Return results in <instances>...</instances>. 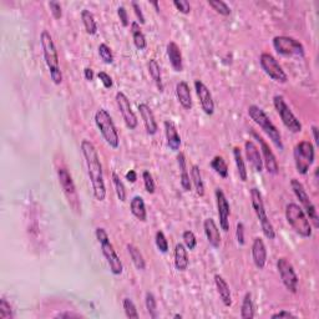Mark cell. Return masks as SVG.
Instances as JSON below:
<instances>
[{
    "label": "cell",
    "mask_w": 319,
    "mask_h": 319,
    "mask_svg": "<svg viewBox=\"0 0 319 319\" xmlns=\"http://www.w3.org/2000/svg\"><path fill=\"white\" fill-rule=\"evenodd\" d=\"M81 152L85 159L88 166V174L90 177L92 191L97 201H104L106 197V187H105L104 174H102V165L100 162V157L95 145L89 140H83L81 142Z\"/></svg>",
    "instance_id": "6da1fadb"
},
{
    "label": "cell",
    "mask_w": 319,
    "mask_h": 319,
    "mask_svg": "<svg viewBox=\"0 0 319 319\" xmlns=\"http://www.w3.org/2000/svg\"><path fill=\"white\" fill-rule=\"evenodd\" d=\"M40 42H42L45 64H46L47 69H49L52 83L55 85H60L63 83V74H61L60 64H59L58 50H56L55 43L52 40V36L50 35L49 31H43L42 35H40Z\"/></svg>",
    "instance_id": "7a4b0ae2"
},
{
    "label": "cell",
    "mask_w": 319,
    "mask_h": 319,
    "mask_svg": "<svg viewBox=\"0 0 319 319\" xmlns=\"http://www.w3.org/2000/svg\"><path fill=\"white\" fill-rule=\"evenodd\" d=\"M248 115H250V117L267 134V136L272 140V142L282 151L284 146L283 142H282L281 132L275 127V125L271 121V118L268 117L267 114L264 113L261 108L256 106V105H251L250 108H248Z\"/></svg>",
    "instance_id": "3957f363"
},
{
    "label": "cell",
    "mask_w": 319,
    "mask_h": 319,
    "mask_svg": "<svg viewBox=\"0 0 319 319\" xmlns=\"http://www.w3.org/2000/svg\"><path fill=\"white\" fill-rule=\"evenodd\" d=\"M286 218L288 225L295 229L300 237L308 238L312 236V226L308 217L305 216V212L302 207L297 204H288L286 206Z\"/></svg>",
    "instance_id": "277c9868"
},
{
    "label": "cell",
    "mask_w": 319,
    "mask_h": 319,
    "mask_svg": "<svg viewBox=\"0 0 319 319\" xmlns=\"http://www.w3.org/2000/svg\"><path fill=\"white\" fill-rule=\"evenodd\" d=\"M95 124H96L97 129H99L100 134L104 137V140L106 141V143L113 149H117L118 143H120V137H118V132L108 110L99 109L96 111V114H95Z\"/></svg>",
    "instance_id": "5b68a950"
},
{
    "label": "cell",
    "mask_w": 319,
    "mask_h": 319,
    "mask_svg": "<svg viewBox=\"0 0 319 319\" xmlns=\"http://www.w3.org/2000/svg\"><path fill=\"white\" fill-rule=\"evenodd\" d=\"M295 163L299 175H307L314 162V146L309 141H300L293 151Z\"/></svg>",
    "instance_id": "8992f818"
},
{
    "label": "cell",
    "mask_w": 319,
    "mask_h": 319,
    "mask_svg": "<svg viewBox=\"0 0 319 319\" xmlns=\"http://www.w3.org/2000/svg\"><path fill=\"white\" fill-rule=\"evenodd\" d=\"M251 202H252V207H253L254 212H256L257 218L261 223L262 232L268 239L275 238V231L273 225L271 223L270 218H268L267 213H266V208H264L263 198H262L261 192L257 188H252L251 190Z\"/></svg>",
    "instance_id": "52a82bcc"
},
{
    "label": "cell",
    "mask_w": 319,
    "mask_h": 319,
    "mask_svg": "<svg viewBox=\"0 0 319 319\" xmlns=\"http://www.w3.org/2000/svg\"><path fill=\"white\" fill-rule=\"evenodd\" d=\"M273 105H274V109L277 110L278 115L281 117L283 125L289 131L293 132V134H298V132L302 131V124H300L299 120L296 117L295 114L292 113L289 106L286 104V101H284L283 96L275 95V96L273 97Z\"/></svg>",
    "instance_id": "ba28073f"
},
{
    "label": "cell",
    "mask_w": 319,
    "mask_h": 319,
    "mask_svg": "<svg viewBox=\"0 0 319 319\" xmlns=\"http://www.w3.org/2000/svg\"><path fill=\"white\" fill-rule=\"evenodd\" d=\"M273 47L279 55L297 56L303 58L305 54L304 46L298 40L291 36H274L273 38Z\"/></svg>",
    "instance_id": "9c48e42d"
},
{
    "label": "cell",
    "mask_w": 319,
    "mask_h": 319,
    "mask_svg": "<svg viewBox=\"0 0 319 319\" xmlns=\"http://www.w3.org/2000/svg\"><path fill=\"white\" fill-rule=\"evenodd\" d=\"M291 186H292V190H293V192H295V195L297 196V198L299 200L300 204H302V206H303L302 209H305V213H307V216L309 217L311 222L313 223L314 228H318L319 217H318V213H317V208H316V206L313 205V202L311 201V198H309L308 193L305 192L304 186H303V184L299 182V180H297V179L292 180Z\"/></svg>",
    "instance_id": "30bf717a"
},
{
    "label": "cell",
    "mask_w": 319,
    "mask_h": 319,
    "mask_svg": "<svg viewBox=\"0 0 319 319\" xmlns=\"http://www.w3.org/2000/svg\"><path fill=\"white\" fill-rule=\"evenodd\" d=\"M259 64L261 68L273 81L278 84H286L288 81V76L284 72V70L282 69V66L279 65L275 58L268 52H263L259 58Z\"/></svg>",
    "instance_id": "8fae6325"
},
{
    "label": "cell",
    "mask_w": 319,
    "mask_h": 319,
    "mask_svg": "<svg viewBox=\"0 0 319 319\" xmlns=\"http://www.w3.org/2000/svg\"><path fill=\"white\" fill-rule=\"evenodd\" d=\"M58 179H59V182H60L61 188H63L64 193H65L66 198H68V201H69L70 207H71L74 211L79 212L80 209L79 196H77L76 187H75V183L74 181H72L71 175L69 174V171L64 167L59 168Z\"/></svg>",
    "instance_id": "7c38bea8"
},
{
    "label": "cell",
    "mask_w": 319,
    "mask_h": 319,
    "mask_svg": "<svg viewBox=\"0 0 319 319\" xmlns=\"http://www.w3.org/2000/svg\"><path fill=\"white\" fill-rule=\"evenodd\" d=\"M277 270L279 275H281V279L283 282L284 287L289 292H292V293H297L298 275L291 262L287 258H284V257H281L277 261Z\"/></svg>",
    "instance_id": "4fadbf2b"
},
{
    "label": "cell",
    "mask_w": 319,
    "mask_h": 319,
    "mask_svg": "<svg viewBox=\"0 0 319 319\" xmlns=\"http://www.w3.org/2000/svg\"><path fill=\"white\" fill-rule=\"evenodd\" d=\"M116 102H117L120 113H121L122 118H124L125 125H126L130 130H135L136 127H137L138 121L135 113L132 110L129 97H127L124 92H117V94H116Z\"/></svg>",
    "instance_id": "5bb4252c"
},
{
    "label": "cell",
    "mask_w": 319,
    "mask_h": 319,
    "mask_svg": "<svg viewBox=\"0 0 319 319\" xmlns=\"http://www.w3.org/2000/svg\"><path fill=\"white\" fill-rule=\"evenodd\" d=\"M100 245H101L102 254H104L106 261H108L109 266H110V271L113 272V274L115 275L121 274L122 271H124V266H122V262L121 259H120V257H118L117 253H116L113 243L110 242V239L102 241Z\"/></svg>",
    "instance_id": "9a60e30c"
},
{
    "label": "cell",
    "mask_w": 319,
    "mask_h": 319,
    "mask_svg": "<svg viewBox=\"0 0 319 319\" xmlns=\"http://www.w3.org/2000/svg\"><path fill=\"white\" fill-rule=\"evenodd\" d=\"M216 202H217V209H218V217H220V227L225 232H228L229 229V204L226 198V195L221 188H216Z\"/></svg>",
    "instance_id": "2e32d148"
},
{
    "label": "cell",
    "mask_w": 319,
    "mask_h": 319,
    "mask_svg": "<svg viewBox=\"0 0 319 319\" xmlns=\"http://www.w3.org/2000/svg\"><path fill=\"white\" fill-rule=\"evenodd\" d=\"M252 134H253L254 137H256L257 140L259 141V143H261L262 155H263L262 160H263V165L266 166V170L268 171V174L277 175L278 171H279V166H278L277 159H275L274 154H273V151L271 150L270 145H268V143L266 142L261 136L257 135L256 132L252 131Z\"/></svg>",
    "instance_id": "e0dca14e"
},
{
    "label": "cell",
    "mask_w": 319,
    "mask_h": 319,
    "mask_svg": "<svg viewBox=\"0 0 319 319\" xmlns=\"http://www.w3.org/2000/svg\"><path fill=\"white\" fill-rule=\"evenodd\" d=\"M195 90L198 99H200V102H201L202 110L205 111V114L209 116L213 115V113H215V102H213V99H212V95L211 92H209L208 88L202 83L201 80H196Z\"/></svg>",
    "instance_id": "ac0fdd59"
},
{
    "label": "cell",
    "mask_w": 319,
    "mask_h": 319,
    "mask_svg": "<svg viewBox=\"0 0 319 319\" xmlns=\"http://www.w3.org/2000/svg\"><path fill=\"white\" fill-rule=\"evenodd\" d=\"M245 151L246 157H247L248 162L252 165V167L257 172H262V170H263V160H262V155L259 152V149L256 146V143L251 140L246 141Z\"/></svg>",
    "instance_id": "d6986e66"
},
{
    "label": "cell",
    "mask_w": 319,
    "mask_h": 319,
    "mask_svg": "<svg viewBox=\"0 0 319 319\" xmlns=\"http://www.w3.org/2000/svg\"><path fill=\"white\" fill-rule=\"evenodd\" d=\"M252 258H253L254 266L258 270H263L267 262V250L261 237L254 238L253 245H252Z\"/></svg>",
    "instance_id": "ffe728a7"
},
{
    "label": "cell",
    "mask_w": 319,
    "mask_h": 319,
    "mask_svg": "<svg viewBox=\"0 0 319 319\" xmlns=\"http://www.w3.org/2000/svg\"><path fill=\"white\" fill-rule=\"evenodd\" d=\"M138 111H140L141 118L143 120V125H145L146 132L149 135H155L159 130V126H157L156 118H155L154 113H152L151 108L149 105L142 102V104H138Z\"/></svg>",
    "instance_id": "44dd1931"
},
{
    "label": "cell",
    "mask_w": 319,
    "mask_h": 319,
    "mask_svg": "<svg viewBox=\"0 0 319 319\" xmlns=\"http://www.w3.org/2000/svg\"><path fill=\"white\" fill-rule=\"evenodd\" d=\"M165 125V134H166V140H167V145L170 147V150L177 152L180 150L181 146V137L179 135V131L176 129V125L174 121L171 120H166L163 122Z\"/></svg>",
    "instance_id": "7402d4cb"
},
{
    "label": "cell",
    "mask_w": 319,
    "mask_h": 319,
    "mask_svg": "<svg viewBox=\"0 0 319 319\" xmlns=\"http://www.w3.org/2000/svg\"><path fill=\"white\" fill-rule=\"evenodd\" d=\"M204 229L206 233L207 241L213 248H218L221 245V233L218 229L217 225H216L215 220L212 218H206L204 222Z\"/></svg>",
    "instance_id": "603a6c76"
},
{
    "label": "cell",
    "mask_w": 319,
    "mask_h": 319,
    "mask_svg": "<svg viewBox=\"0 0 319 319\" xmlns=\"http://www.w3.org/2000/svg\"><path fill=\"white\" fill-rule=\"evenodd\" d=\"M166 52H167L168 60H170L172 69L176 72H181L183 70V64H182V54L179 45L175 42H170L166 47Z\"/></svg>",
    "instance_id": "cb8c5ba5"
},
{
    "label": "cell",
    "mask_w": 319,
    "mask_h": 319,
    "mask_svg": "<svg viewBox=\"0 0 319 319\" xmlns=\"http://www.w3.org/2000/svg\"><path fill=\"white\" fill-rule=\"evenodd\" d=\"M176 95L181 106L186 110H191L192 108V97H191L190 86L186 81H180L176 85Z\"/></svg>",
    "instance_id": "d4e9b609"
},
{
    "label": "cell",
    "mask_w": 319,
    "mask_h": 319,
    "mask_svg": "<svg viewBox=\"0 0 319 319\" xmlns=\"http://www.w3.org/2000/svg\"><path fill=\"white\" fill-rule=\"evenodd\" d=\"M215 284L217 288L218 295H220L221 300L226 307H231L232 305V296H231V289L229 286L227 284V282L225 281V278L220 274L215 275Z\"/></svg>",
    "instance_id": "484cf974"
},
{
    "label": "cell",
    "mask_w": 319,
    "mask_h": 319,
    "mask_svg": "<svg viewBox=\"0 0 319 319\" xmlns=\"http://www.w3.org/2000/svg\"><path fill=\"white\" fill-rule=\"evenodd\" d=\"M175 267L181 272L186 271L188 267L187 248L184 247V245H182V243H177L175 247Z\"/></svg>",
    "instance_id": "4316f807"
},
{
    "label": "cell",
    "mask_w": 319,
    "mask_h": 319,
    "mask_svg": "<svg viewBox=\"0 0 319 319\" xmlns=\"http://www.w3.org/2000/svg\"><path fill=\"white\" fill-rule=\"evenodd\" d=\"M177 165H179L180 172H181V186L183 191L187 192L191 190V180L187 171V165H186V157L182 152L177 155Z\"/></svg>",
    "instance_id": "83f0119b"
},
{
    "label": "cell",
    "mask_w": 319,
    "mask_h": 319,
    "mask_svg": "<svg viewBox=\"0 0 319 319\" xmlns=\"http://www.w3.org/2000/svg\"><path fill=\"white\" fill-rule=\"evenodd\" d=\"M130 208H131V213L135 216L137 220L145 222L146 218H147V211H146L145 201L143 198L140 197V196H135V197L131 200V204H130Z\"/></svg>",
    "instance_id": "f1b7e54d"
},
{
    "label": "cell",
    "mask_w": 319,
    "mask_h": 319,
    "mask_svg": "<svg viewBox=\"0 0 319 319\" xmlns=\"http://www.w3.org/2000/svg\"><path fill=\"white\" fill-rule=\"evenodd\" d=\"M131 33L132 39H134V44L138 50H145L147 46V40H146L145 34L141 31L140 24L137 22H134L131 24Z\"/></svg>",
    "instance_id": "f546056e"
},
{
    "label": "cell",
    "mask_w": 319,
    "mask_h": 319,
    "mask_svg": "<svg viewBox=\"0 0 319 319\" xmlns=\"http://www.w3.org/2000/svg\"><path fill=\"white\" fill-rule=\"evenodd\" d=\"M147 68H149L150 76L152 77L154 83L156 84L159 91H163V84H162V76H161V69H160V65L157 64V61L155 59H151L147 64Z\"/></svg>",
    "instance_id": "4dcf8cb0"
},
{
    "label": "cell",
    "mask_w": 319,
    "mask_h": 319,
    "mask_svg": "<svg viewBox=\"0 0 319 319\" xmlns=\"http://www.w3.org/2000/svg\"><path fill=\"white\" fill-rule=\"evenodd\" d=\"M126 247H127V251H129L130 257H131V259H132V263L135 264V267L137 268L138 271L145 270L146 262H145V259H143V256H142V253L140 252V250H138L136 246L132 245V243H129Z\"/></svg>",
    "instance_id": "1f68e13d"
},
{
    "label": "cell",
    "mask_w": 319,
    "mask_h": 319,
    "mask_svg": "<svg viewBox=\"0 0 319 319\" xmlns=\"http://www.w3.org/2000/svg\"><path fill=\"white\" fill-rule=\"evenodd\" d=\"M81 20H83V24L85 26L86 33L90 34V35H95L97 33V24L96 20H95L94 15L90 10H83L81 11Z\"/></svg>",
    "instance_id": "d6a6232c"
},
{
    "label": "cell",
    "mask_w": 319,
    "mask_h": 319,
    "mask_svg": "<svg viewBox=\"0 0 319 319\" xmlns=\"http://www.w3.org/2000/svg\"><path fill=\"white\" fill-rule=\"evenodd\" d=\"M241 318L242 319L254 318L253 299H252V295H251L250 292L246 293L245 298H243L242 307H241Z\"/></svg>",
    "instance_id": "836d02e7"
},
{
    "label": "cell",
    "mask_w": 319,
    "mask_h": 319,
    "mask_svg": "<svg viewBox=\"0 0 319 319\" xmlns=\"http://www.w3.org/2000/svg\"><path fill=\"white\" fill-rule=\"evenodd\" d=\"M191 181L193 182L196 188V192H197L198 196H204L205 195V183L204 180H202L201 171H200V167L197 165H193L191 167Z\"/></svg>",
    "instance_id": "e575fe53"
},
{
    "label": "cell",
    "mask_w": 319,
    "mask_h": 319,
    "mask_svg": "<svg viewBox=\"0 0 319 319\" xmlns=\"http://www.w3.org/2000/svg\"><path fill=\"white\" fill-rule=\"evenodd\" d=\"M233 157H234V162H236V166H237V171H238L239 179L242 180L243 182H246L248 177L247 168H246L245 160H243L242 154H241V150H239L238 147H234L233 149Z\"/></svg>",
    "instance_id": "d590c367"
},
{
    "label": "cell",
    "mask_w": 319,
    "mask_h": 319,
    "mask_svg": "<svg viewBox=\"0 0 319 319\" xmlns=\"http://www.w3.org/2000/svg\"><path fill=\"white\" fill-rule=\"evenodd\" d=\"M211 167L213 168L216 174L220 175L222 179H227V177H228V166H227L226 161L223 160V157H213V160L211 161Z\"/></svg>",
    "instance_id": "8d00e7d4"
},
{
    "label": "cell",
    "mask_w": 319,
    "mask_h": 319,
    "mask_svg": "<svg viewBox=\"0 0 319 319\" xmlns=\"http://www.w3.org/2000/svg\"><path fill=\"white\" fill-rule=\"evenodd\" d=\"M113 183H114V186H115V191H116V195H117L118 200H120L121 202L126 201V197H127L126 187H125L124 182L121 181L120 176H118L116 172H113Z\"/></svg>",
    "instance_id": "74e56055"
},
{
    "label": "cell",
    "mask_w": 319,
    "mask_h": 319,
    "mask_svg": "<svg viewBox=\"0 0 319 319\" xmlns=\"http://www.w3.org/2000/svg\"><path fill=\"white\" fill-rule=\"evenodd\" d=\"M145 304L150 317H151L152 319H156L157 317H159V314H157V302L156 298H155V296L152 295L151 292H147V293H146Z\"/></svg>",
    "instance_id": "f35d334b"
},
{
    "label": "cell",
    "mask_w": 319,
    "mask_h": 319,
    "mask_svg": "<svg viewBox=\"0 0 319 319\" xmlns=\"http://www.w3.org/2000/svg\"><path fill=\"white\" fill-rule=\"evenodd\" d=\"M208 5L211 6L216 13H218L220 15H223V17H228L231 14V9L225 1L222 0H208Z\"/></svg>",
    "instance_id": "ab89813d"
},
{
    "label": "cell",
    "mask_w": 319,
    "mask_h": 319,
    "mask_svg": "<svg viewBox=\"0 0 319 319\" xmlns=\"http://www.w3.org/2000/svg\"><path fill=\"white\" fill-rule=\"evenodd\" d=\"M14 312L11 309V305L5 298L0 299V319H13Z\"/></svg>",
    "instance_id": "60d3db41"
},
{
    "label": "cell",
    "mask_w": 319,
    "mask_h": 319,
    "mask_svg": "<svg viewBox=\"0 0 319 319\" xmlns=\"http://www.w3.org/2000/svg\"><path fill=\"white\" fill-rule=\"evenodd\" d=\"M99 55L105 64H109V65H110V64L114 63L113 51H111L110 46L106 44H104V43L99 45Z\"/></svg>",
    "instance_id": "b9f144b4"
},
{
    "label": "cell",
    "mask_w": 319,
    "mask_h": 319,
    "mask_svg": "<svg viewBox=\"0 0 319 319\" xmlns=\"http://www.w3.org/2000/svg\"><path fill=\"white\" fill-rule=\"evenodd\" d=\"M122 305H124V311L127 318H134V319L138 318V313H137V309H136L135 303L132 302L130 298H125L124 302H122Z\"/></svg>",
    "instance_id": "7bdbcfd3"
},
{
    "label": "cell",
    "mask_w": 319,
    "mask_h": 319,
    "mask_svg": "<svg viewBox=\"0 0 319 319\" xmlns=\"http://www.w3.org/2000/svg\"><path fill=\"white\" fill-rule=\"evenodd\" d=\"M155 242H156L157 248H159L160 252H162V253H166L168 251V242L167 238H166L165 233L162 231H157L156 232V237H155Z\"/></svg>",
    "instance_id": "ee69618b"
},
{
    "label": "cell",
    "mask_w": 319,
    "mask_h": 319,
    "mask_svg": "<svg viewBox=\"0 0 319 319\" xmlns=\"http://www.w3.org/2000/svg\"><path fill=\"white\" fill-rule=\"evenodd\" d=\"M182 239H183L184 247L187 248V250L192 251L197 246V239H196L195 233L192 231H184L183 234H182Z\"/></svg>",
    "instance_id": "f6af8a7d"
},
{
    "label": "cell",
    "mask_w": 319,
    "mask_h": 319,
    "mask_svg": "<svg viewBox=\"0 0 319 319\" xmlns=\"http://www.w3.org/2000/svg\"><path fill=\"white\" fill-rule=\"evenodd\" d=\"M142 179H143V183H145V190L149 193H154L156 186H155V181L152 175L150 174L149 171H143Z\"/></svg>",
    "instance_id": "bcb514c9"
},
{
    "label": "cell",
    "mask_w": 319,
    "mask_h": 319,
    "mask_svg": "<svg viewBox=\"0 0 319 319\" xmlns=\"http://www.w3.org/2000/svg\"><path fill=\"white\" fill-rule=\"evenodd\" d=\"M174 5L176 6L177 10H179L180 13H182V14H188L191 11L190 3L186 1V0H175Z\"/></svg>",
    "instance_id": "7dc6e473"
},
{
    "label": "cell",
    "mask_w": 319,
    "mask_h": 319,
    "mask_svg": "<svg viewBox=\"0 0 319 319\" xmlns=\"http://www.w3.org/2000/svg\"><path fill=\"white\" fill-rule=\"evenodd\" d=\"M49 8L50 10H51V14L52 17L55 18V19H60L61 17H63V10H61V5L60 3H58V1H49Z\"/></svg>",
    "instance_id": "c3c4849f"
},
{
    "label": "cell",
    "mask_w": 319,
    "mask_h": 319,
    "mask_svg": "<svg viewBox=\"0 0 319 319\" xmlns=\"http://www.w3.org/2000/svg\"><path fill=\"white\" fill-rule=\"evenodd\" d=\"M97 77L101 80V83H102V85H104L105 89H111V88H113V84H114L113 79H111V76L108 74V72L100 71L99 74H97Z\"/></svg>",
    "instance_id": "681fc988"
},
{
    "label": "cell",
    "mask_w": 319,
    "mask_h": 319,
    "mask_svg": "<svg viewBox=\"0 0 319 319\" xmlns=\"http://www.w3.org/2000/svg\"><path fill=\"white\" fill-rule=\"evenodd\" d=\"M117 14L118 18H120V22H121L122 26H129V15H127V11L124 6H118L117 9Z\"/></svg>",
    "instance_id": "f907efd6"
},
{
    "label": "cell",
    "mask_w": 319,
    "mask_h": 319,
    "mask_svg": "<svg viewBox=\"0 0 319 319\" xmlns=\"http://www.w3.org/2000/svg\"><path fill=\"white\" fill-rule=\"evenodd\" d=\"M237 242H238V245L243 246L245 245V226H243L242 222H239L238 225H237Z\"/></svg>",
    "instance_id": "816d5d0a"
},
{
    "label": "cell",
    "mask_w": 319,
    "mask_h": 319,
    "mask_svg": "<svg viewBox=\"0 0 319 319\" xmlns=\"http://www.w3.org/2000/svg\"><path fill=\"white\" fill-rule=\"evenodd\" d=\"M132 8H134V11H135L136 17H137V20L140 22V24H145V17L142 14V10H141L140 5H138L136 1H132Z\"/></svg>",
    "instance_id": "f5cc1de1"
},
{
    "label": "cell",
    "mask_w": 319,
    "mask_h": 319,
    "mask_svg": "<svg viewBox=\"0 0 319 319\" xmlns=\"http://www.w3.org/2000/svg\"><path fill=\"white\" fill-rule=\"evenodd\" d=\"M95 236H96L99 243H101L102 241H106V239H110V238H109L108 232L105 231L104 228H101V227H97L96 231H95Z\"/></svg>",
    "instance_id": "db71d44e"
},
{
    "label": "cell",
    "mask_w": 319,
    "mask_h": 319,
    "mask_svg": "<svg viewBox=\"0 0 319 319\" xmlns=\"http://www.w3.org/2000/svg\"><path fill=\"white\" fill-rule=\"evenodd\" d=\"M272 319H277V318H297V316L293 313H291V312L288 311H281L278 312V313H274L272 314V317H271Z\"/></svg>",
    "instance_id": "11a10c76"
},
{
    "label": "cell",
    "mask_w": 319,
    "mask_h": 319,
    "mask_svg": "<svg viewBox=\"0 0 319 319\" xmlns=\"http://www.w3.org/2000/svg\"><path fill=\"white\" fill-rule=\"evenodd\" d=\"M80 314L71 313V312H64V313L56 314L55 318H80Z\"/></svg>",
    "instance_id": "9f6ffc18"
},
{
    "label": "cell",
    "mask_w": 319,
    "mask_h": 319,
    "mask_svg": "<svg viewBox=\"0 0 319 319\" xmlns=\"http://www.w3.org/2000/svg\"><path fill=\"white\" fill-rule=\"evenodd\" d=\"M126 180L129 182H131V183H135L136 180H137V175H136V171L130 170L129 172L126 174Z\"/></svg>",
    "instance_id": "6f0895ef"
},
{
    "label": "cell",
    "mask_w": 319,
    "mask_h": 319,
    "mask_svg": "<svg viewBox=\"0 0 319 319\" xmlns=\"http://www.w3.org/2000/svg\"><path fill=\"white\" fill-rule=\"evenodd\" d=\"M84 76H85V79L88 80V81H92V80H94V71H92L90 68H85V69H84Z\"/></svg>",
    "instance_id": "680465c9"
},
{
    "label": "cell",
    "mask_w": 319,
    "mask_h": 319,
    "mask_svg": "<svg viewBox=\"0 0 319 319\" xmlns=\"http://www.w3.org/2000/svg\"><path fill=\"white\" fill-rule=\"evenodd\" d=\"M312 132H313L314 142H316V145H318L319 140H318V129H317V126H312Z\"/></svg>",
    "instance_id": "91938a15"
},
{
    "label": "cell",
    "mask_w": 319,
    "mask_h": 319,
    "mask_svg": "<svg viewBox=\"0 0 319 319\" xmlns=\"http://www.w3.org/2000/svg\"><path fill=\"white\" fill-rule=\"evenodd\" d=\"M152 5H154L155 8H156V10H157V11H160V6H159V3H152Z\"/></svg>",
    "instance_id": "94428289"
},
{
    "label": "cell",
    "mask_w": 319,
    "mask_h": 319,
    "mask_svg": "<svg viewBox=\"0 0 319 319\" xmlns=\"http://www.w3.org/2000/svg\"><path fill=\"white\" fill-rule=\"evenodd\" d=\"M174 318H176V319H181L182 318V316H181V314H175V317H174Z\"/></svg>",
    "instance_id": "6125c7cd"
}]
</instances>
